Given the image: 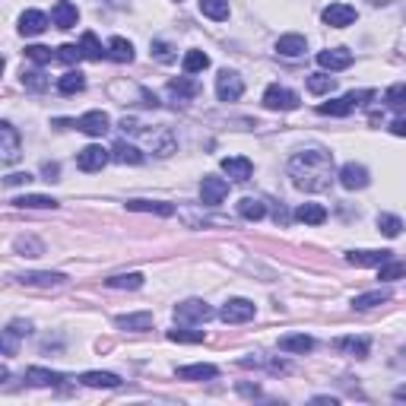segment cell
<instances>
[{
	"label": "cell",
	"mask_w": 406,
	"mask_h": 406,
	"mask_svg": "<svg viewBox=\"0 0 406 406\" xmlns=\"http://www.w3.org/2000/svg\"><path fill=\"white\" fill-rule=\"evenodd\" d=\"M289 178L299 191L321 194L330 188L333 181V156L321 146L315 150H302L289 159Z\"/></svg>",
	"instance_id": "obj_1"
},
{
	"label": "cell",
	"mask_w": 406,
	"mask_h": 406,
	"mask_svg": "<svg viewBox=\"0 0 406 406\" xmlns=\"http://www.w3.org/2000/svg\"><path fill=\"white\" fill-rule=\"evenodd\" d=\"M368 99H374V89H359V92L343 95V99L324 102V105H317V111H321V115H330V117H346L352 108H359L362 102H368Z\"/></svg>",
	"instance_id": "obj_2"
},
{
	"label": "cell",
	"mask_w": 406,
	"mask_h": 406,
	"mask_svg": "<svg viewBox=\"0 0 406 406\" xmlns=\"http://www.w3.org/2000/svg\"><path fill=\"white\" fill-rule=\"evenodd\" d=\"M213 317V308L203 299H188L181 305H174V321L181 324H207Z\"/></svg>",
	"instance_id": "obj_3"
},
{
	"label": "cell",
	"mask_w": 406,
	"mask_h": 406,
	"mask_svg": "<svg viewBox=\"0 0 406 406\" xmlns=\"http://www.w3.org/2000/svg\"><path fill=\"white\" fill-rule=\"evenodd\" d=\"M241 92H245V80L235 70H223V74L216 76V95H219V102H238Z\"/></svg>",
	"instance_id": "obj_4"
},
{
	"label": "cell",
	"mask_w": 406,
	"mask_h": 406,
	"mask_svg": "<svg viewBox=\"0 0 406 406\" xmlns=\"http://www.w3.org/2000/svg\"><path fill=\"white\" fill-rule=\"evenodd\" d=\"M225 197H229V181H225V178L207 174V178L200 181V200H203V207H219Z\"/></svg>",
	"instance_id": "obj_5"
},
{
	"label": "cell",
	"mask_w": 406,
	"mask_h": 406,
	"mask_svg": "<svg viewBox=\"0 0 406 406\" xmlns=\"http://www.w3.org/2000/svg\"><path fill=\"white\" fill-rule=\"evenodd\" d=\"M264 105L270 111H295L299 108V95L292 89H286V86H270L264 92Z\"/></svg>",
	"instance_id": "obj_6"
},
{
	"label": "cell",
	"mask_w": 406,
	"mask_h": 406,
	"mask_svg": "<svg viewBox=\"0 0 406 406\" xmlns=\"http://www.w3.org/2000/svg\"><path fill=\"white\" fill-rule=\"evenodd\" d=\"M108 159H111V150L99 146V143H92V146H86V150L76 153V166L83 168V172H102Z\"/></svg>",
	"instance_id": "obj_7"
},
{
	"label": "cell",
	"mask_w": 406,
	"mask_h": 406,
	"mask_svg": "<svg viewBox=\"0 0 406 406\" xmlns=\"http://www.w3.org/2000/svg\"><path fill=\"white\" fill-rule=\"evenodd\" d=\"M254 315H257V308H254V302H248V299H229L223 305V311H219V317H223L225 324H245Z\"/></svg>",
	"instance_id": "obj_8"
},
{
	"label": "cell",
	"mask_w": 406,
	"mask_h": 406,
	"mask_svg": "<svg viewBox=\"0 0 406 406\" xmlns=\"http://www.w3.org/2000/svg\"><path fill=\"white\" fill-rule=\"evenodd\" d=\"M321 19L330 29H346V25H352L359 19V13H356V7H349V3H330V7L321 13Z\"/></svg>",
	"instance_id": "obj_9"
},
{
	"label": "cell",
	"mask_w": 406,
	"mask_h": 406,
	"mask_svg": "<svg viewBox=\"0 0 406 406\" xmlns=\"http://www.w3.org/2000/svg\"><path fill=\"white\" fill-rule=\"evenodd\" d=\"M0 153H3V166H13L19 159V133H16V127L10 124V121H3L0 124Z\"/></svg>",
	"instance_id": "obj_10"
},
{
	"label": "cell",
	"mask_w": 406,
	"mask_h": 406,
	"mask_svg": "<svg viewBox=\"0 0 406 406\" xmlns=\"http://www.w3.org/2000/svg\"><path fill=\"white\" fill-rule=\"evenodd\" d=\"M337 178H340V184L346 191H362V188H368V181H372V178H368V168L359 166V162H346Z\"/></svg>",
	"instance_id": "obj_11"
},
{
	"label": "cell",
	"mask_w": 406,
	"mask_h": 406,
	"mask_svg": "<svg viewBox=\"0 0 406 406\" xmlns=\"http://www.w3.org/2000/svg\"><path fill=\"white\" fill-rule=\"evenodd\" d=\"M317 64L324 67V70H346V67H352V51L346 48H327V51H317Z\"/></svg>",
	"instance_id": "obj_12"
},
{
	"label": "cell",
	"mask_w": 406,
	"mask_h": 406,
	"mask_svg": "<svg viewBox=\"0 0 406 406\" xmlns=\"http://www.w3.org/2000/svg\"><path fill=\"white\" fill-rule=\"evenodd\" d=\"M76 127H80L86 137H102V133H108V127H111V117H108L105 111H86V115L76 121Z\"/></svg>",
	"instance_id": "obj_13"
},
{
	"label": "cell",
	"mask_w": 406,
	"mask_h": 406,
	"mask_svg": "<svg viewBox=\"0 0 406 406\" xmlns=\"http://www.w3.org/2000/svg\"><path fill=\"white\" fill-rule=\"evenodd\" d=\"M219 168H223L232 181H248L251 174H254V166H251V159L245 156H225L223 162H219Z\"/></svg>",
	"instance_id": "obj_14"
},
{
	"label": "cell",
	"mask_w": 406,
	"mask_h": 406,
	"mask_svg": "<svg viewBox=\"0 0 406 406\" xmlns=\"http://www.w3.org/2000/svg\"><path fill=\"white\" fill-rule=\"evenodd\" d=\"M51 19H54L58 29H74L76 19H80V10H76L70 0H58V3L51 7Z\"/></svg>",
	"instance_id": "obj_15"
},
{
	"label": "cell",
	"mask_w": 406,
	"mask_h": 406,
	"mask_svg": "<svg viewBox=\"0 0 406 406\" xmlns=\"http://www.w3.org/2000/svg\"><path fill=\"white\" fill-rule=\"evenodd\" d=\"M51 19L45 16L42 10H25L23 16H19V32L23 35H42L48 29Z\"/></svg>",
	"instance_id": "obj_16"
},
{
	"label": "cell",
	"mask_w": 406,
	"mask_h": 406,
	"mask_svg": "<svg viewBox=\"0 0 406 406\" xmlns=\"http://www.w3.org/2000/svg\"><path fill=\"white\" fill-rule=\"evenodd\" d=\"M29 333V324L25 321H10L7 330H3V340H0V349H3V356H16V343L19 337Z\"/></svg>",
	"instance_id": "obj_17"
},
{
	"label": "cell",
	"mask_w": 406,
	"mask_h": 406,
	"mask_svg": "<svg viewBox=\"0 0 406 406\" xmlns=\"http://www.w3.org/2000/svg\"><path fill=\"white\" fill-rule=\"evenodd\" d=\"M216 374H219V368H216V365H207V362L181 365V368H178V378H181V381H213Z\"/></svg>",
	"instance_id": "obj_18"
},
{
	"label": "cell",
	"mask_w": 406,
	"mask_h": 406,
	"mask_svg": "<svg viewBox=\"0 0 406 406\" xmlns=\"http://www.w3.org/2000/svg\"><path fill=\"white\" fill-rule=\"evenodd\" d=\"M280 349L282 352H299V356H305V352L315 349V340H311L308 333H286V337H280Z\"/></svg>",
	"instance_id": "obj_19"
},
{
	"label": "cell",
	"mask_w": 406,
	"mask_h": 406,
	"mask_svg": "<svg viewBox=\"0 0 406 406\" xmlns=\"http://www.w3.org/2000/svg\"><path fill=\"white\" fill-rule=\"evenodd\" d=\"M346 260L352 267H381L384 260H390V251H349Z\"/></svg>",
	"instance_id": "obj_20"
},
{
	"label": "cell",
	"mask_w": 406,
	"mask_h": 406,
	"mask_svg": "<svg viewBox=\"0 0 406 406\" xmlns=\"http://www.w3.org/2000/svg\"><path fill=\"white\" fill-rule=\"evenodd\" d=\"M276 51H280L282 58H302L308 51V42H305V35H282L280 42H276Z\"/></svg>",
	"instance_id": "obj_21"
},
{
	"label": "cell",
	"mask_w": 406,
	"mask_h": 406,
	"mask_svg": "<svg viewBox=\"0 0 406 406\" xmlns=\"http://www.w3.org/2000/svg\"><path fill=\"white\" fill-rule=\"evenodd\" d=\"M25 381L32 387H54V384L64 381V374L51 372V368H25Z\"/></svg>",
	"instance_id": "obj_22"
},
{
	"label": "cell",
	"mask_w": 406,
	"mask_h": 406,
	"mask_svg": "<svg viewBox=\"0 0 406 406\" xmlns=\"http://www.w3.org/2000/svg\"><path fill=\"white\" fill-rule=\"evenodd\" d=\"M111 159H115V162H121V166H140L143 153L137 150V146H131L127 140H117L115 146H111Z\"/></svg>",
	"instance_id": "obj_23"
},
{
	"label": "cell",
	"mask_w": 406,
	"mask_h": 406,
	"mask_svg": "<svg viewBox=\"0 0 406 406\" xmlns=\"http://www.w3.org/2000/svg\"><path fill=\"white\" fill-rule=\"evenodd\" d=\"M80 381H83L86 387H105V390L121 387V378L111 374V372H83L80 374Z\"/></svg>",
	"instance_id": "obj_24"
},
{
	"label": "cell",
	"mask_w": 406,
	"mask_h": 406,
	"mask_svg": "<svg viewBox=\"0 0 406 406\" xmlns=\"http://www.w3.org/2000/svg\"><path fill=\"white\" fill-rule=\"evenodd\" d=\"M115 324L121 330H150L153 327V315L150 311H137V315H117Z\"/></svg>",
	"instance_id": "obj_25"
},
{
	"label": "cell",
	"mask_w": 406,
	"mask_h": 406,
	"mask_svg": "<svg viewBox=\"0 0 406 406\" xmlns=\"http://www.w3.org/2000/svg\"><path fill=\"white\" fill-rule=\"evenodd\" d=\"M127 210H133V213H156V216L174 213L172 203H162V200H127Z\"/></svg>",
	"instance_id": "obj_26"
},
{
	"label": "cell",
	"mask_w": 406,
	"mask_h": 406,
	"mask_svg": "<svg viewBox=\"0 0 406 406\" xmlns=\"http://www.w3.org/2000/svg\"><path fill=\"white\" fill-rule=\"evenodd\" d=\"M337 349H340V352H349V356H356V359H365L368 349H372V343L365 340V337H340V340H337Z\"/></svg>",
	"instance_id": "obj_27"
},
{
	"label": "cell",
	"mask_w": 406,
	"mask_h": 406,
	"mask_svg": "<svg viewBox=\"0 0 406 406\" xmlns=\"http://www.w3.org/2000/svg\"><path fill=\"white\" fill-rule=\"evenodd\" d=\"M146 143H150L153 146V153H156V156H172L174 153V137L168 131H159V133H146Z\"/></svg>",
	"instance_id": "obj_28"
},
{
	"label": "cell",
	"mask_w": 406,
	"mask_h": 406,
	"mask_svg": "<svg viewBox=\"0 0 406 406\" xmlns=\"http://www.w3.org/2000/svg\"><path fill=\"white\" fill-rule=\"evenodd\" d=\"M168 92H174L178 99H197L200 86L194 83L191 74H188V76H178V80H168Z\"/></svg>",
	"instance_id": "obj_29"
},
{
	"label": "cell",
	"mask_w": 406,
	"mask_h": 406,
	"mask_svg": "<svg viewBox=\"0 0 406 406\" xmlns=\"http://www.w3.org/2000/svg\"><path fill=\"white\" fill-rule=\"evenodd\" d=\"M83 89H86V76L80 70H67L58 80V92H64V95H76V92H83Z\"/></svg>",
	"instance_id": "obj_30"
},
{
	"label": "cell",
	"mask_w": 406,
	"mask_h": 406,
	"mask_svg": "<svg viewBox=\"0 0 406 406\" xmlns=\"http://www.w3.org/2000/svg\"><path fill=\"white\" fill-rule=\"evenodd\" d=\"M295 219L305 225H321L324 219H327V210H324L321 203H302V207L295 210Z\"/></svg>",
	"instance_id": "obj_31"
},
{
	"label": "cell",
	"mask_w": 406,
	"mask_h": 406,
	"mask_svg": "<svg viewBox=\"0 0 406 406\" xmlns=\"http://www.w3.org/2000/svg\"><path fill=\"white\" fill-rule=\"evenodd\" d=\"M387 299H390V292H387V289L362 292V295H356V299H352V308H356V311H368V308H374V305H384Z\"/></svg>",
	"instance_id": "obj_32"
},
{
	"label": "cell",
	"mask_w": 406,
	"mask_h": 406,
	"mask_svg": "<svg viewBox=\"0 0 406 406\" xmlns=\"http://www.w3.org/2000/svg\"><path fill=\"white\" fill-rule=\"evenodd\" d=\"M108 58L117 60V64H131L133 60V45L127 38H111L108 42Z\"/></svg>",
	"instance_id": "obj_33"
},
{
	"label": "cell",
	"mask_w": 406,
	"mask_h": 406,
	"mask_svg": "<svg viewBox=\"0 0 406 406\" xmlns=\"http://www.w3.org/2000/svg\"><path fill=\"white\" fill-rule=\"evenodd\" d=\"M19 282L23 286H64L67 276L64 273H23Z\"/></svg>",
	"instance_id": "obj_34"
},
{
	"label": "cell",
	"mask_w": 406,
	"mask_h": 406,
	"mask_svg": "<svg viewBox=\"0 0 406 406\" xmlns=\"http://www.w3.org/2000/svg\"><path fill=\"white\" fill-rule=\"evenodd\" d=\"M378 280H384V282L406 280V260H384V264L378 267Z\"/></svg>",
	"instance_id": "obj_35"
},
{
	"label": "cell",
	"mask_w": 406,
	"mask_h": 406,
	"mask_svg": "<svg viewBox=\"0 0 406 406\" xmlns=\"http://www.w3.org/2000/svg\"><path fill=\"white\" fill-rule=\"evenodd\" d=\"M200 13L223 23V19H229V0H200Z\"/></svg>",
	"instance_id": "obj_36"
},
{
	"label": "cell",
	"mask_w": 406,
	"mask_h": 406,
	"mask_svg": "<svg viewBox=\"0 0 406 406\" xmlns=\"http://www.w3.org/2000/svg\"><path fill=\"white\" fill-rule=\"evenodd\" d=\"M181 67H184V74H203L210 67V54H203V51H188L184 54V60H181Z\"/></svg>",
	"instance_id": "obj_37"
},
{
	"label": "cell",
	"mask_w": 406,
	"mask_h": 406,
	"mask_svg": "<svg viewBox=\"0 0 406 406\" xmlns=\"http://www.w3.org/2000/svg\"><path fill=\"white\" fill-rule=\"evenodd\" d=\"M16 207H29V210H48V207H58V200L54 197H45V194H23V197L13 200Z\"/></svg>",
	"instance_id": "obj_38"
},
{
	"label": "cell",
	"mask_w": 406,
	"mask_h": 406,
	"mask_svg": "<svg viewBox=\"0 0 406 406\" xmlns=\"http://www.w3.org/2000/svg\"><path fill=\"white\" fill-rule=\"evenodd\" d=\"M80 51H83V58H89V60H102L108 54V51H102L95 32H83V38H80Z\"/></svg>",
	"instance_id": "obj_39"
},
{
	"label": "cell",
	"mask_w": 406,
	"mask_h": 406,
	"mask_svg": "<svg viewBox=\"0 0 406 406\" xmlns=\"http://www.w3.org/2000/svg\"><path fill=\"white\" fill-rule=\"evenodd\" d=\"M238 213L245 216V219H251V223H257V219H264L267 216V207L254 197H245V200H238Z\"/></svg>",
	"instance_id": "obj_40"
},
{
	"label": "cell",
	"mask_w": 406,
	"mask_h": 406,
	"mask_svg": "<svg viewBox=\"0 0 406 406\" xmlns=\"http://www.w3.org/2000/svg\"><path fill=\"white\" fill-rule=\"evenodd\" d=\"M108 289H140L143 286V273H121V276H111L105 280Z\"/></svg>",
	"instance_id": "obj_41"
},
{
	"label": "cell",
	"mask_w": 406,
	"mask_h": 406,
	"mask_svg": "<svg viewBox=\"0 0 406 406\" xmlns=\"http://www.w3.org/2000/svg\"><path fill=\"white\" fill-rule=\"evenodd\" d=\"M378 229H381L387 238H397V235L403 232V219H400V216H390V213H381L378 216Z\"/></svg>",
	"instance_id": "obj_42"
},
{
	"label": "cell",
	"mask_w": 406,
	"mask_h": 406,
	"mask_svg": "<svg viewBox=\"0 0 406 406\" xmlns=\"http://www.w3.org/2000/svg\"><path fill=\"white\" fill-rule=\"evenodd\" d=\"M333 86H337V80L327 74H311L308 76V89L315 92V95H324V92H330Z\"/></svg>",
	"instance_id": "obj_43"
},
{
	"label": "cell",
	"mask_w": 406,
	"mask_h": 406,
	"mask_svg": "<svg viewBox=\"0 0 406 406\" xmlns=\"http://www.w3.org/2000/svg\"><path fill=\"white\" fill-rule=\"evenodd\" d=\"M384 102H387L390 108H397V111H406V83L390 86V89L384 92Z\"/></svg>",
	"instance_id": "obj_44"
},
{
	"label": "cell",
	"mask_w": 406,
	"mask_h": 406,
	"mask_svg": "<svg viewBox=\"0 0 406 406\" xmlns=\"http://www.w3.org/2000/svg\"><path fill=\"white\" fill-rule=\"evenodd\" d=\"M166 337L172 343H203V330H188V327H174Z\"/></svg>",
	"instance_id": "obj_45"
},
{
	"label": "cell",
	"mask_w": 406,
	"mask_h": 406,
	"mask_svg": "<svg viewBox=\"0 0 406 406\" xmlns=\"http://www.w3.org/2000/svg\"><path fill=\"white\" fill-rule=\"evenodd\" d=\"M25 58L35 60V64H51V60H58V51L45 48V45H32V48H25Z\"/></svg>",
	"instance_id": "obj_46"
},
{
	"label": "cell",
	"mask_w": 406,
	"mask_h": 406,
	"mask_svg": "<svg viewBox=\"0 0 406 406\" xmlns=\"http://www.w3.org/2000/svg\"><path fill=\"white\" fill-rule=\"evenodd\" d=\"M80 58H83V51L76 48V45H60L58 48V60H64V64H76Z\"/></svg>",
	"instance_id": "obj_47"
},
{
	"label": "cell",
	"mask_w": 406,
	"mask_h": 406,
	"mask_svg": "<svg viewBox=\"0 0 406 406\" xmlns=\"http://www.w3.org/2000/svg\"><path fill=\"white\" fill-rule=\"evenodd\" d=\"M172 51H174V48H172L168 42H153V54H156V58L162 60V64H172V60H174Z\"/></svg>",
	"instance_id": "obj_48"
},
{
	"label": "cell",
	"mask_w": 406,
	"mask_h": 406,
	"mask_svg": "<svg viewBox=\"0 0 406 406\" xmlns=\"http://www.w3.org/2000/svg\"><path fill=\"white\" fill-rule=\"evenodd\" d=\"M23 83L29 86V89L38 92V89H45V86H48V80H45V76L38 74V70H32V74H23Z\"/></svg>",
	"instance_id": "obj_49"
},
{
	"label": "cell",
	"mask_w": 406,
	"mask_h": 406,
	"mask_svg": "<svg viewBox=\"0 0 406 406\" xmlns=\"http://www.w3.org/2000/svg\"><path fill=\"white\" fill-rule=\"evenodd\" d=\"M29 181H32V174L29 172H16V174H7V178H3L7 188H19V184H29Z\"/></svg>",
	"instance_id": "obj_50"
},
{
	"label": "cell",
	"mask_w": 406,
	"mask_h": 406,
	"mask_svg": "<svg viewBox=\"0 0 406 406\" xmlns=\"http://www.w3.org/2000/svg\"><path fill=\"white\" fill-rule=\"evenodd\" d=\"M390 133H397V137H406V117L394 121V124H390Z\"/></svg>",
	"instance_id": "obj_51"
},
{
	"label": "cell",
	"mask_w": 406,
	"mask_h": 406,
	"mask_svg": "<svg viewBox=\"0 0 406 406\" xmlns=\"http://www.w3.org/2000/svg\"><path fill=\"white\" fill-rule=\"evenodd\" d=\"M394 397H397V400H406V387H400L397 394H394Z\"/></svg>",
	"instance_id": "obj_52"
},
{
	"label": "cell",
	"mask_w": 406,
	"mask_h": 406,
	"mask_svg": "<svg viewBox=\"0 0 406 406\" xmlns=\"http://www.w3.org/2000/svg\"><path fill=\"white\" fill-rule=\"evenodd\" d=\"M372 3H387V0H372Z\"/></svg>",
	"instance_id": "obj_53"
}]
</instances>
